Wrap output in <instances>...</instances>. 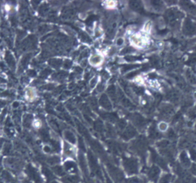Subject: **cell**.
I'll use <instances>...</instances> for the list:
<instances>
[{
  "label": "cell",
  "mask_w": 196,
  "mask_h": 183,
  "mask_svg": "<svg viewBox=\"0 0 196 183\" xmlns=\"http://www.w3.org/2000/svg\"><path fill=\"white\" fill-rule=\"evenodd\" d=\"M116 5V2L115 1H107L106 2V6L108 8H115Z\"/></svg>",
  "instance_id": "6"
},
{
  "label": "cell",
  "mask_w": 196,
  "mask_h": 183,
  "mask_svg": "<svg viewBox=\"0 0 196 183\" xmlns=\"http://www.w3.org/2000/svg\"><path fill=\"white\" fill-rule=\"evenodd\" d=\"M26 94L28 95L29 98H30V99H33L34 96V92L33 91V90H31V89H29L28 90H27V92H26Z\"/></svg>",
  "instance_id": "7"
},
{
  "label": "cell",
  "mask_w": 196,
  "mask_h": 183,
  "mask_svg": "<svg viewBox=\"0 0 196 183\" xmlns=\"http://www.w3.org/2000/svg\"><path fill=\"white\" fill-rule=\"evenodd\" d=\"M124 44V38L122 37H120V38H117L116 40V45L117 46H122Z\"/></svg>",
  "instance_id": "5"
},
{
  "label": "cell",
  "mask_w": 196,
  "mask_h": 183,
  "mask_svg": "<svg viewBox=\"0 0 196 183\" xmlns=\"http://www.w3.org/2000/svg\"><path fill=\"white\" fill-rule=\"evenodd\" d=\"M102 62H103V56H101V55L95 54L90 56V64L92 66L96 67V66L100 65V64H102Z\"/></svg>",
  "instance_id": "2"
},
{
  "label": "cell",
  "mask_w": 196,
  "mask_h": 183,
  "mask_svg": "<svg viewBox=\"0 0 196 183\" xmlns=\"http://www.w3.org/2000/svg\"><path fill=\"white\" fill-rule=\"evenodd\" d=\"M182 30L186 36H194L196 35V22L190 20H186L182 24Z\"/></svg>",
  "instance_id": "1"
},
{
  "label": "cell",
  "mask_w": 196,
  "mask_h": 183,
  "mask_svg": "<svg viewBox=\"0 0 196 183\" xmlns=\"http://www.w3.org/2000/svg\"><path fill=\"white\" fill-rule=\"evenodd\" d=\"M181 161H182V165H184L185 167H189L190 165V159L187 157V155L185 153H182L181 155Z\"/></svg>",
  "instance_id": "3"
},
{
  "label": "cell",
  "mask_w": 196,
  "mask_h": 183,
  "mask_svg": "<svg viewBox=\"0 0 196 183\" xmlns=\"http://www.w3.org/2000/svg\"><path fill=\"white\" fill-rule=\"evenodd\" d=\"M168 129V125L167 122L161 121L158 124V130L160 132H165Z\"/></svg>",
  "instance_id": "4"
},
{
  "label": "cell",
  "mask_w": 196,
  "mask_h": 183,
  "mask_svg": "<svg viewBox=\"0 0 196 183\" xmlns=\"http://www.w3.org/2000/svg\"><path fill=\"white\" fill-rule=\"evenodd\" d=\"M195 3H196V1H195Z\"/></svg>",
  "instance_id": "8"
}]
</instances>
